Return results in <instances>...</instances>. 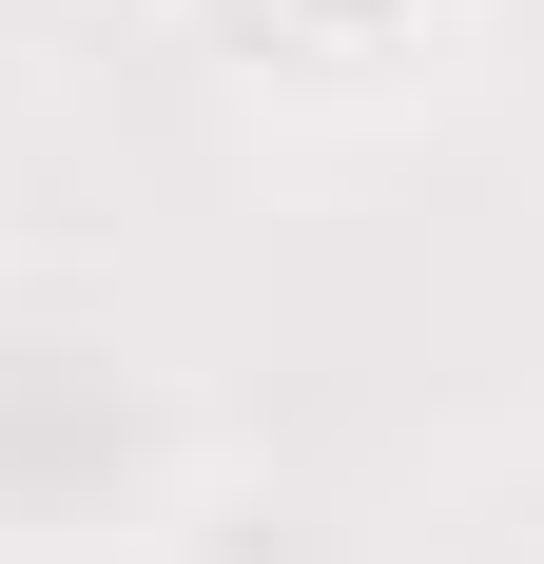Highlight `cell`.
<instances>
[{
  "instance_id": "1",
  "label": "cell",
  "mask_w": 544,
  "mask_h": 564,
  "mask_svg": "<svg viewBox=\"0 0 544 564\" xmlns=\"http://www.w3.org/2000/svg\"><path fill=\"white\" fill-rule=\"evenodd\" d=\"M292 20H312V40H389L409 0H292Z\"/></svg>"
}]
</instances>
